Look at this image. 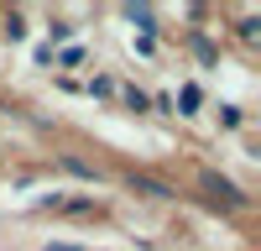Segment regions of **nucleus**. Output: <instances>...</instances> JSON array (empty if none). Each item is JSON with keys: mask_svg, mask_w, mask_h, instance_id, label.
I'll use <instances>...</instances> for the list:
<instances>
[]
</instances>
